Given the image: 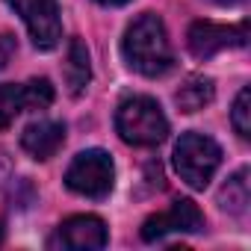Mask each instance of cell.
<instances>
[{
	"label": "cell",
	"instance_id": "1",
	"mask_svg": "<svg viewBox=\"0 0 251 251\" xmlns=\"http://www.w3.org/2000/svg\"><path fill=\"white\" fill-rule=\"evenodd\" d=\"M121 53L127 65L145 77H163L175 65V53L169 45L166 24L154 12H142L121 39Z\"/></svg>",
	"mask_w": 251,
	"mask_h": 251
},
{
	"label": "cell",
	"instance_id": "2",
	"mask_svg": "<svg viewBox=\"0 0 251 251\" xmlns=\"http://www.w3.org/2000/svg\"><path fill=\"white\" fill-rule=\"evenodd\" d=\"M115 130L118 136L136 145V148H154L166 142L169 136V118L160 109V103L148 95H133L124 98L115 109Z\"/></svg>",
	"mask_w": 251,
	"mask_h": 251
},
{
	"label": "cell",
	"instance_id": "3",
	"mask_svg": "<svg viewBox=\"0 0 251 251\" xmlns=\"http://www.w3.org/2000/svg\"><path fill=\"white\" fill-rule=\"evenodd\" d=\"M172 160H175V172L180 175L183 183H189L192 189H204L213 180L216 169L222 166V148L216 139L192 130L177 139Z\"/></svg>",
	"mask_w": 251,
	"mask_h": 251
},
{
	"label": "cell",
	"instance_id": "4",
	"mask_svg": "<svg viewBox=\"0 0 251 251\" xmlns=\"http://www.w3.org/2000/svg\"><path fill=\"white\" fill-rule=\"evenodd\" d=\"M65 186L83 198H106L115 186V166H112V157L100 148H89V151H80L68 172H65Z\"/></svg>",
	"mask_w": 251,
	"mask_h": 251
},
{
	"label": "cell",
	"instance_id": "5",
	"mask_svg": "<svg viewBox=\"0 0 251 251\" xmlns=\"http://www.w3.org/2000/svg\"><path fill=\"white\" fill-rule=\"evenodd\" d=\"M6 3L24 18L30 39L39 50H53L62 39L59 3L56 0H6Z\"/></svg>",
	"mask_w": 251,
	"mask_h": 251
},
{
	"label": "cell",
	"instance_id": "6",
	"mask_svg": "<svg viewBox=\"0 0 251 251\" xmlns=\"http://www.w3.org/2000/svg\"><path fill=\"white\" fill-rule=\"evenodd\" d=\"M186 45H189L192 56H198V59H210L227 48H245L248 45V21H239L230 27L213 24V21H195L186 33Z\"/></svg>",
	"mask_w": 251,
	"mask_h": 251
},
{
	"label": "cell",
	"instance_id": "7",
	"mask_svg": "<svg viewBox=\"0 0 251 251\" xmlns=\"http://www.w3.org/2000/svg\"><path fill=\"white\" fill-rule=\"evenodd\" d=\"M198 230H204V213L198 210L195 201L180 198L166 213H157V216L145 219L142 239L145 242H157V239H163L169 233H198Z\"/></svg>",
	"mask_w": 251,
	"mask_h": 251
},
{
	"label": "cell",
	"instance_id": "8",
	"mask_svg": "<svg viewBox=\"0 0 251 251\" xmlns=\"http://www.w3.org/2000/svg\"><path fill=\"white\" fill-rule=\"evenodd\" d=\"M103 245H106V225L98 216H71L56 227L50 239V248H68V251H98Z\"/></svg>",
	"mask_w": 251,
	"mask_h": 251
},
{
	"label": "cell",
	"instance_id": "9",
	"mask_svg": "<svg viewBox=\"0 0 251 251\" xmlns=\"http://www.w3.org/2000/svg\"><path fill=\"white\" fill-rule=\"evenodd\" d=\"M65 142V124L62 121H48L39 118L33 124H27L24 133H21V148L36 157V160H50Z\"/></svg>",
	"mask_w": 251,
	"mask_h": 251
},
{
	"label": "cell",
	"instance_id": "10",
	"mask_svg": "<svg viewBox=\"0 0 251 251\" xmlns=\"http://www.w3.org/2000/svg\"><path fill=\"white\" fill-rule=\"evenodd\" d=\"M92 80V65H89V50L80 39H71L68 42V53H65V86L68 92L77 98L86 92Z\"/></svg>",
	"mask_w": 251,
	"mask_h": 251
},
{
	"label": "cell",
	"instance_id": "11",
	"mask_svg": "<svg viewBox=\"0 0 251 251\" xmlns=\"http://www.w3.org/2000/svg\"><path fill=\"white\" fill-rule=\"evenodd\" d=\"M213 98H216V86H213L210 77H201V74L186 77L183 86L175 92V103L180 106V112H198V109H204Z\"/></svg>",
	"mask_w": 251,
	"mask_h": 251
},
{
	"label": "cell",
	"instance_id": "12",
	"mask_svg": "<svg viewBox=\"0 0 251 251\" xmlns=\"http://www.w3.org/2000/svg\"><path fill=\"white\" fill-rule=\"evenodd\" d=\"M248 201H251V192H248V169H239L233 177H227V183L222 186L219 192V204L222 210L233 213V216H242L248 210Z\"/></svg>",
	"mask_w": 251,
	"mask_h": 251
},
{
	"label": "cell",
	"instance_id": "13",
	"mask_svg": "<svg viewBox=\"0 0 251 251\" xmlns=\"http://www.w3.org/2000/svg\"><path fill=\"white\" fill-rule=\"evenodd\" d=\"M21 112H27L24 109V86L3 83L0 86V130H6Z\"/></svg>",
	"mask_w": 251,
	"mask_h": 251
},
{
	"label": "cell",
	"instance_id": "14",
	"mask_svg": "<svg viewBox=\"0 0 251 251\" xmlns=\"http://www.w3.org/2000/svg\"><path fill=\"white\" fill-rule=\"evenodd\" d=\"M56 92L50 86L48 77H33L30 83H24V109L27 112H42L53 103Z\"/></svg>",
	"mask_w": 251,
	"mask_h": 251
},
{
	"label": "cell",
	"instance_id": "15",
	"mask_svg": "<svg viewBox=\"0 0 251 251\" xmlns=\"http://www.w3.org/2000/svg\"><path fill=\"white\" fill-rule=\"evenodd\" d=\"M251 89H239L236 100H233V109H230V124H233V130L239 139H248L251 136Z\"/></svg>",
	"mask_w": 251,
	"mask_h": 251
},
{
	"label": "cell",
	"instance_id": "16",
	"mask_svg": "<svg viewBox=\"0 0 251 251\" xmlns=\"http://www.w3.org/2000/svg\"><path fill=\"white\" fill-rule=\"evenodd\" d=\"M15 50H18V42H15V36H12V33H0V71H3V68L12 62Z\"/></svg>",
	"mask_w": 251,
	"mask_h": 251
},
{
	"label": "cell",
	"instance_id": "17",
	"mask_svg": "<svg viewBox=\"0 0 251 251\" xmlns=\"http://www.w3.org/2000/svg\"><path fill=\"white\" fill-rule=\"evenodd\" d=\"M98 3H103V6H124L127 0H98Z\"/></svg>",
	"mask_w": 251,
	"mask_h": 251
},
{
	"label": "cell",
	"instance_id": "18",
	"mask_svg": "<svg viewBox=\"0 0 251 251\" xmlns=\"http://www.w3.org/2000/svg\"><path fill=\"white\" fill-rule=\"evenodd\" d=\"M213 3H219V6H233V3H239V0H213Z\"/></svg>",
	"mask_w": 251,
	"mask_h": 251
}]
</instances>
